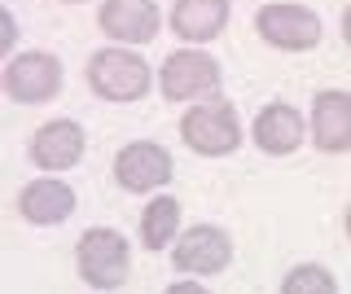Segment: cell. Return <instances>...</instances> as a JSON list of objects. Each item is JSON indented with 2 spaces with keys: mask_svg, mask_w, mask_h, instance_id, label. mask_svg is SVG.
I'll return each instance as SVG.
<instances>
[{
  "mask_svg": "<svg viewBox=\"0 0 351 294\" xmlns=\"http://www.w3.org/2000/svg\"><path fill=\"white\" fill-rule=\"evenodd\" d=\"M84 79L93 88L97 101L106 106H132V101H145V93L158 84V71L141 58V49L128 45H106L88 58Z\"/></svg>",
  "mask_w": 351,
  "mask_h": 294,
  "instance_id": "1",
  "label": "cell"
},
{
  "mask_svg": "<svg viewBox=\"0 0 351 294\" xmlns=\"http://www.w3.org/2000/svg\"><path fill=\"white\" fill-rule=\"evenodd\" d=\"M180 140L197 158H228L241 149L246 127H241V114L228 97H206L180 114Z\"/></svg>",
  "mask_w": 351,
  "mask_h": 294,
  "instance_id": "2",
  "label": "cell"
},
{
  "mask_svg": "<svg viewBox=\"0 0 351 294\" xmlns=\"http://www.w3.org/2000/svg\"><path fill=\"white\" fill-rule=\"evenodd\" d=\"M75 272L88 290L97 294H114L128 286L132 277V246L119 228H106V224H93L80 233L75 242Z\"/></svg>",
  "mask_w": 351,
  "mask_h": 294,
  "instance_id": "3",
  "label": "cell"
},
{
  "mask_svg": "<svg viewBox=\"0 0 351 294\" xmlns=\"http://www.w3.org/2000/svg\"><path fill=\"white\" fill-rule=\"evenodd\" d=\"M219 84H224V66L206 49H193V45L171 49L158 66V93L171 106H193V101H206V97H219Z\"/></svg>",
  "mask_w": 351,
  "mask_h": 294,
  "instance_id": "4",
  "label": "cell"
},
{
  "mask_svg": "<svg viewBox=\"0 0 351 294\" xmlns=\"http://www.w3.org/2000/svg\"><path fill=\"white\" fill-rule=\"evenodd\" d=\"M255 36L277 53H312L321 45L325 27L321 14L303 0H268L255 9Z\"/></svg>",
  "mask_w": 351,
  "mask_h": 294,
  "instance_id": "5",
  "label": "cell"
},
{
  "mask_svg": "<svg viewBox=\"0 0 351 294\" xmlns=\"http://www.w3.org/2000/svg\"><path fill=\"white\" fill-rule=\"evenodd\" d=\"M66 84V66L58 53L49 49H27L5 58V71H0V88H5L9 101L18 106H44L62 93Z\"/></svg>",
  "mask_w": 351,
  "mask_h": 294,
  "instance_id": "6",
  "label": "cell"
},
{
  "mask_svg": "<svg viewBox=\"0 0 351 294\" xmlns=\"http://www.w3.org/2000/svg\"><path fill=\"white\" fill-rule=\"evenodd\" d=\"M110 171L123 193H162L176 176V158L162 140H128Z\"/></svg>",
  "mask_w": 351,
  "mask_h": 294,
  "instance_id": "7",
  "label": "cell"
},
{
  "mask_svg": "<svg viewBox=\"0 0 351 294\" xmlns=\"http://www.w3.org/2000/svg\"><path fill=\"white\" fill-rule=\"evenodd\" d=\"M171 264L184 277H215L233 264V237L219 224H189L171 246Z\"/></svg>",
  "mask_w": 351,
  "mask_h": 294,
  "instance_id": "8",
  "label": "cell"
},
{
  "mask_svg": "<svg viewBox=\"0 0 351 294\" xmlns=\"http://www.w3.org/2000/svg\"><path fill=\"white\" fill-rule=\"evenodd\" d=\"M250 140H255V149L268 154V158H290V154H299L303 145H312L307 114L294 110L290 101H268L250 119Z\"/></svg>",
  "mask_w": 351,
  "mask_h": 294,
  "instance_id": "9",
  "label": "cell"
},
{
  "mask_svg": "<svg viewBox=\"0 0 351 294\" xmlns=\"http://www.w3.org/2000/svg\"><path fill=\"white\" fill-rule=\"evenodd\" d=\"M97 27H101L110 45L145 49L149 40H158L162 9L158 0H101L97 5Z\"/></svg>",
  "mask_w": 351,
  "mask_h": 294,
  "instance_id": "10",
  "label": "cell"
},
{
  "mask_svg": "<svg viewBox=\"0 0 351 294\" xmlns=\"http://www.w3.org/2000/svg\"><path fill=\"white\" fill-rule=\"evenodd\" d=\"M84 149H88V132L75 119H49V123H40L27 140V158L36 162L40 171H49V176L80 167Z\"/></svg>",
  "mask_w": 351,
  "mask_h": 294,
  "instance_id": "11",
  "label": "cell"
},
{
  "mask_svg": "<svg viewBox=\"0 0 351 294\" xmlns=\"http://www.w3.org/2000/svg\"><path fill=\"white\" fill-rule=\"evenodd\" d=\"M307 132L321 154H351V93L321 88L307 110Z\"/></svg>",
  "mask_w": 351,
  "mask_h": 294,
  "instance_id": "12",
  "label": "cell"
},
{
  "mask_svg": "<svg viewBox=\"0 0 351 294\" xmlns=\"http://www.w3.org/2000/svg\"><path fill=\"white\" fill-rule=\"evenodd\" d=\"M75 189L66 184L62 176H36V180H27L18 189V215L27 224H36V228H58V224H66L75 215Z\"/></svg>",
  "mask_w": 351,
  "mask_h": 294,
  "instance_id": "13",
  "label": "cell"
},
{
  "mask_svg": "<svg viewBox=\"0 0 351 294\" xmlns=\"http://www.w3.org/2000/svg\"><path fill=\"white\" fill-rule=\"evenodd\" d=\"M228 18H233V5L228 0H176L171 14H167V27L180 45H211V40L224 36Z\"/></svg>",
  "mask_w": 351,
  "mask_h": 294,
  "instance_id": "14",
  "label": "cell"
},
{
  "mask_svg": "<svg viewBox=\"0 0 351 294\" xmlns=\"http://www.w3.org/2000/svg\"><path fill=\"white\" fill-rule=\"evenodd\" d=\"M180 215L184 206L171 193H149L145 211H141V246L145 250H171L180 237Z\"/></svg>",
  "mask_w": 351,
  "mask_h": 294,
  "instance_id": "15",
  "label": "cell"
},
{
  "mask_svg": "<svg viewBox=\"0 0 351 294\" xmlns=\"http://www.w3.org/2000/svg\"><path fill=\"white\" fill-rule=\"evenodd\" d=\"M281 294H338V277L325 264H294L281 277Z\"/></svg>",
  "mask_w": 351,
  "mask_h": 294,
  "instance_id": "16",
  "label": "cell"
},
{
  "mask_svg": "<svg viewBox=\"0 0 351 294\" xmlns=\"http://www.w3.org/2000/svg\"><path fill=\"white\" fill-rule=\"evenodd\" d=\"M14 49H18V18L9 5H0V53L14 58Z\"/></svg>",
  "mask_w": 351,
  "mask_h": 294,
  "instance_id": "17",
  "label": "cell"
},
{
  "mask_svg": "<svg viewBox=\"0 0 351 294\" xmlns=\"http://www.w3.org/2000/svg\"><path fill=\"white\" fill-rule=\"evenodd\" d=\"M162 294H211V286H202V281H189V277H184V281H171Z\"/></svg>",
  "mask_w": 351,
  "mask_h": 294,
  "instance_id": "18",
  "label": "cell"
},
{
  "mask_svg": "<svg viewBox=\"0 0 351 294\" xmlns=\"http://www.w3.org/2000/svg\"><path fill=\"white\" fill-rule=\"evenodd\" d=\"M338 27H343V45L351 49V5L343 9V18H338Z\"/></svg>",
  "mask_w": 351,
  "mask_h": 294,
  "instance_id": "19",
  "label": "cell"
},
{
  "mask_svg": "<svg viewBox=\"0 0 351 294\" xmlns=\"http://www.w3.org/2000/svg\"><path fill=\"white\" fill-rule=\"evenodd\" d=\"M343 233H347V242H351V202H347V211H343Z\"/></svg>",
  "mask_w": 351,
  "mask_h": 294,
  "instance_id": "20",
  "label": "cell"
},
{
  "mask_svg": "<svg viewBox=\"0 0 351 294\" xmlns=\"http://www.w3.org/2000/svg\"><path fill=\"white\" fill-rule=\"evenodd\" d=\"M62 5H84V0H62Z\"/></svg>",
  "mask_w": 351,
  "mask_h": 294,
  "instance_id": "21",
  "label": "cell"
}]
</instances>
